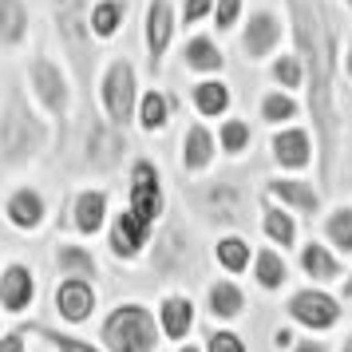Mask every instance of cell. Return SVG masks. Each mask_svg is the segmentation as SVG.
Returning <instances> with one entry per match:
<instances>
[{
  "mask_svg": "<svg viewBox=\"0 0 352 352\" xmlns=\"http://www.w3.org/2000/svg\"><path fill=\"white\" fill-rule=\"evenodd\" d=\"M293 12V36H297V56L305 64L309 83V111L320 131V170H333V146H336V111H333V67H336V36L317 0H289Z\"/></svg>",
  "mask_w": 352,
  "mask_h": 352,
  "instance_id": "6da1fadb",
  "label": "cell"
},
{
  "mask_svg": "<svg viewBox=\"0 0 352 352\" xmlns=\"http://www.w3.org/2000/svg\"><path fill=\"white\" fill-rule=\"evenodd\" d=\"M44 139H48L44 123H40V119L32 115V107L12 91L8 107H4V115H0V155H4L8 162H24L44 146Z\"/></svg>",
  "mask_w": 352,
  "mask_h": 352,
  "instance_id": "7a4b0ae2",
  "label": "cell"
},
{
  "mask_svg": "<svg viewBox=\"0 0 352 352\" xmlns=\"http://www.w3.org/2000/svg\"><path fill=\"white\" fill-rule=\"evenodd\" d=\"M103 340L111 352H155V317L143 305H119L103 324Z\"/></svg>",
  "mask_w": 352,
  "mask_h": 352,
  "instance_id": "3957f363",
  "label": "cell"
},
{
  "mask_svg": "<svg viewBox=\"0 0 352 352\" xmlns=\"http://www.w3.org/2000/svg\"><path fill=\"white\" fill-rule=\"evenodd\" d=\"M103 107L115 127H127V119L135 115V67L127 60H115L103 76Z\"/></svg>",
  "mask_w": 352,
  "mask_h": 352,
  "instance_id": "277c9868",
  "label": "cell"
},
{
  "mask_svg": "<svg viewBox=\"0 0 352 352\" xmlns=\"http://www.w3.org/2000/svg\"><path fill=\"white\" fill-rule=\"evenodd\" d=\"M198 210L218 226H241V218H245V194L238 186H230V182H214V186L198 190Z\"/></svg>",
  "mask_w": 352,
  "mask_h": 352,
  "instance_id": "5b68a950",
  "label": "cell"
},
{
  "mask_svg": "<svg viewBox=\"0 0 352 352\" xmlns=\"http://www.w3.org/2000/svg\"><path fill=\"white\" fill-rule=\"evenodd\" d=\"M131 214L143 218L146 226L162 214V186H159V170L151 162H135L131 170Z\"/></svg>",
  "mask_w": 352,
  "mask_h": 352,
  "instance_id": "8992f818",
  "label": "cell"
},
{
  "mask_svg": "<svg viewBox=\"0 0 352 352\" xmlns=\"http://www.w3.org/2000/svg\"><path fill=\"white\" fill-rule=\"evenodd\" d=\"M56 28L64 36V44L72 48L76 60L87 56V36H91V12L83 0H56Z\"/></svg>",
  "mask_w": 352,
  "mask_h": 352,
  "instance_id": "52a82bcc",
  "label": "cell"
},
{
  "mask_svg": "<svg viewBox=\"0 0 352 352\" xmlns=\"http://www.w3.org/2000/svg\"><path fill=\"white\" fill-rule=\"evenodd\" d=\"M289 317H297V324H305V329H333L336 317H340V305L329 293L309 289V293H297L289 301Z\"/></svg>",
  "mask_w": 352,
  "mask_h": 352,
  "instance_id": "ba28073f",
  "label": "cell"
},
{
  "mask_svg": "<svg viewBox=\"0 0 352 352\" xmlns=\"http://www.w3.org/2000/svg\"><path fill=\"white\" fill-rule=\"evenodd\" d=\"M32 87H36V96H40V103H44L52 115L67 111V80H64V72L52 64V60H44V56H36L32 60Z\"/></svg>",
  "mask_w": 352,
  "mask_h": 352,
  "instance_id": "9c48e42d",
  "label": "cell"
},
{
  "mask_svg": "<svg viewBox=\"0 0 352 352\" xmlns=\"http://www.w3.org/2000/svg\"><path fill=\"white\" fill-rule=\"evenodd\" d=\"M123 151H127V139L119 131L107 127V123H91V131H87V162L91 166L111 170L115 162L123 159Z\"/></svg>",
  "mask_w": 352,
  "mask_h": 352,
  "instance_id": "30bf717a",
  "label": "cell"
},
{
  "mask_svg": "<svg viewBox=\"0 0 352 352\" xmlns=\"http://www.w3.org/2000/svg\"><path fill=\"white\" fill-rule=\"evenodd\" d=\"M277 40H281V20L273 12H254L245 32H241V48H245L250 60H261V56H270L277 48Z\"/></svg>",
  "mask_w": 352,
  "mask_h": 352,
  "instance_id": "8fae6325",
  "label": "cell"
},
{
  "mask_svg": "<svg viewBox=\"0 0 352 352\" xmlns=\"http://www.w3.org/2000/svg\"><path fill=\"white\" fill-rule=\"evenodd\" d=\"M56 309H60V317L72 320V324H80V320L91 317V309H96V289L80 281V277H67L64 285L56 289Z\"/></svg>",
  "mask_w": 352,
  "mask_h": 352,
  "instance_id": "7c38bea8",
  "label": "cell"
},
{
  "mask_svg": "<svg viewBox=\"0 0 352 352\" xmlns=\"http://www.w3.org/2000/svg\"><path fill=\"white\" fill-rule=\"evenodd\" d=\"M170 32H175L170 0H151V8H146V52H151V64L155 67H159L162 52L170 44Z\"/></svg>",
  "mask_w": 352,
  "mask_h": 352,
  "instance_id": "4fadbf2b",
  "label": "cell"
},
{
  "mask_svg": "<svg viewBox=\"0 0 352 352\" xmlns=\"http://www.w3.org/2000/svg\"><path fill=\"white\" fill-rule=\"evenodd\" d=\"M146 238H151V226H146L143 218H135L131 210L115 218V226H111V250L119 257H135L146 245Z\"/></svg>",
  "mask_w": 352,
  "mask_h": 352,
  "instance_id": "5bb4252c",
  "label": "cell"
},
{
  "mask_svg": "<svg viewBox=\"0 0 352 352\" xmlns=\"http://www.w3.org/2000/svg\"><path fill=\"white\" fill-rule=\"evenodd\" d=\"M32 297H36L32 273L24 270V265H8L4 277H0V301H4V309L20 313V309H28V305H32Z\"/></svg>",
  "mask_w": 352,
  "mask_h": 352,
  "instance_id": "9a60e30c",
  "label": "cell"
},
{
  "mask_svg": "<svg viewBox=\"0 0 352 352\" xmlns=\"http://www.w3.org/2000/svg\"><path fill=\"white\" fill-rule=\"evenodd\" d=\"M8 222L16 226V230H36V226L44 222V198L36 190H16L8 198Z\"/></svg>",
  "mask_w": 352,
  "mask_h": 352,
  "instance_id": "2e32d148",
  "label": "cell"
},
{
  "mask_svg": "<svg viewBox=\"0 0 352 352\" xmlns=\"http://www.w3.org/2000/svg\"><path fill=\"white\" fill-rule=\"evenodd\" d=\"M273 159L289 166V170H301L305 162H309V135L305 131H281V135H273Z\"/></svg>",
  "mask_w": 352,
  "mask_h": 352,
  "instance_id": "e0dca14e",
  "label": "cell"
},
{
  "mask_svg": "<svg viewBox=\"0 0 352 352\" xmlns=\"http://www.w3.org/2000/svg\"><path fill=\"white\" fill-rule=\"evenodd\" d=\"M159 317H162V333L175 336V340H182V336L194 329V305L186 301V297H166Z\"/></svg>",
  "mask_w": 352,
  "mask_h": 352,
  "instance_id": "ac0fdd59",
  "label": "cell"
},
{
  "mask_svg": "<svg viewBox=\"0 0 352 352\" xmlns=\"http://www.w3.org/2000/svg\"><path fill=\"white\" fill-rule=\"evenodd\" d=\"M210 159H214V139H210V131L190 127L186 139H182V166H186V170H202Z\"/></svg>",
  "mask_w": 352,
  "mask_h": 352,
  "instance_id": "d6986e66",
  "label": "cell"
},
{
  "mask_svg": "<svg viewBox=\"0 0 352 352\" xmlns=\"http://www.w3.org/2000/svg\"><path fill=\"white\" fill-rule=\"evenodd\" d=\"M103 218H107V198H103V190H83L76 198V226H80L83 234H96L99 226H103Z\"/></svg>",
  "mask_w": 352,
  "mask_h": 352,
  "instance_id": "ffe728a7",
  "label": "cell"
},
{
  "mask_svg": "<svg viewBox=\"0 0 352 352\" xmlns=\"http://www.w3.org/2000/svg\"><path fill=\"white\" fill-rule=\"evenodd\" d=\"M28 32V8L20 0H0V44H20Z\"/></svg>",
  "mask_w": 352,
  "mask_h": 352,
  "instance_id": "44dd1931",
  "label": "cell"
},
{
  "mask_svg": "<svg viewBox=\"0 0 352 352\" xmlns=\"http://www.w3.org/2000/svg\"><path fill=\"white\" fill-rule=\"evenodd\" d=\"M301 270L313 277V281H333L336 273H340V261H336L324 245H317V241H309L301 254Z\"/></svg>",
  "mask_w": 352,
  "mask_h": 352,
  "instance_id": "7402d4cb",
  "label": "cell"
},
{
  "mask_svg": "<svg viewBox=\"0 0 352 352\" xmlns=\"http://www.w3.org/2000/svg\"><path fill=\"white\" fill-rule=\"evenodd\" d=\"M123 16H127V4H123V0H99L96 8H91V32H96L99 40H111V36L119 32Z\"/></svg>",
  "mask_w": 352,
  "mask_h": 352,
  "instance_id": "603a6c76",
  "label": "cell"
},
{
  "mask_svg": "<svg viewBox=\"0 0 352 352\" xmlns=\"http://www.w3.org/2000/svg\"><path fill=\"white\" fill-rule=\"evenodd\" d=\"M182 60L194 72H218L222 67V52H218V44L210 36H194L190 44H186V52H182Z\"/></svg>",
  "mask_w": 352,
  "mask_h": 352,
  "instance_id": "cb8c5ba5",
  "label": "cell"
},
{
  "mask_svg": "<svg viewBox=\"0 0 352 352\" xmlns=\"http://www.w3.org/2000/svg\"><path fill=\"white\" fill-rule=\"evenodd\" d=\"M270 190L281 198V202H289V206H297L301 214H313V210L320 206V198L313 186H305V182H293V178H281V182H270Z\"/></svg>",
  "mask_w": 352,
  "mask_h": 352,
  "instance_id": "d4e9b609",
  "label": "cell"
},
{
  "mask_svg": "<svg viewBox=\"0 0 352 352\" xmlns=\"http://www.w3.org/2000/svg\"><path fill=\"white\" fill-rule=\"evenodd\" d=\"M241 305H245V297H241V289L234 285V281H218V285H210V313L214 317H238L241 313Z\"/></svg>",
  "mask_w": 352,
  "mask_h": 352,
  "instance_id": "484cf974",
  "label": "cell"
},
{
  "mask_svg": "<svg viewBox=\"0 0 352 352\" xmlns=\"http://www.w3.org/2000/svg\"><path fill=\"white\" fill-rule=\"evenodd\" d=\"M194 107L202 115H222L226 107H230V87L218 80H206L194 87Z\"/></svg>",
  "mask_w": 352,
  "mask_h": 352,
  "instance_id": "4316f807",
  "label": "cell"
},
{
  "mask_svg": "<svg viewBox=\"0 0 352 352\" xmlns=\"http://www.w3.org/2000/svg\"><path fill=\"white\" fill-rule=\"evenodd\" d=\"M254 273H257V285H261V289L285 285V277H289V270H285V261H281V254H273V250H261V254H257Z\"/></svg>",
  "mask_w": 352,
  "mask_h": 352,
  "instance_id": "83f0119b",
  "label": "cell"
},
{
  "mask_svg": "<svg viewBox=\"0 0 352 352\" xmlns=\"http://www.w3.org/2000/svg\"><path fill=\"white\" fill-rule=\"evenodd\" d=\"M166 119H170V103H166V96H162V91H146L143 103H139V123H143L146 131H162L166 127Z\"/></svg>",
  "mask_w": 352,
  "mask_h": 352,
  "instance_id": "f1b7e54d",
  "label": "cell"
},
{
  "mask_svg": "<svg viewBox=\"0 0 352 352\" xmlns=\"http://www.w3.org/2000/svg\"><path fill=\"white\" fill-rule=\"evenodd\" d=\"M324 230H329V241H333L340 254H352V206L349 210H333L329 222H324Z\"/></svg>",
  "mask_w": 352,
  "mask_h": 352,
  "instance_id": "f546056e",
  "label": "cell"
},
{
  "mask_svg": "<svg viewBox=\"0 0 352 352\" xmlns=\"http://www.w3.org/2000/svg\"><path fill=\"white\" fill-rule=\"evenodd\" d=\"M56 261H60V270H67V273L96 277V261H91V254H87V250H80V245H64V250L56 254Z\"/></svg>",
  "mask_w": 352,
  "mask_h": 352,
  "instance_id": "4dcf8cb0",
  "label": "cell"
},
{
  "mask_svg": "<svg viewBox=\"0 0 352 352\" xmlns=\"http://www.w3.org/2000/svg\"><path fill=\"white\" fill-rule=\"evenodd\" d=\"M265 234H270L273 241H281V245H293V238H297V226H293V218H289V214H281L277 206H265Z\"/></svg>",
  "mask_w": 352,
  "mask_h": 352,
  "instance_id": "1f68e13d",
  "label": "cell"
},
{
  "mask_svg": "<svg viewBox=\"0 0 352 352\" xmlns=\"http://www.w3.org/2000/svg\"><path fill=\"white\" fill-rule=\"evenodd\" d=\"M218 261H222L226 270L241 273L245 265H250V245H245L241 238H226V241H218Z\"/></svg>",
  "mask_w": 352,
  "mask_h": 352,
  "instance_id": "d6a6232c",
  "label": "cell"
},
{
  "mask_svg": "<svg viewBox=\"0 0 352 352\" xmlns=\"http://www.w3.org/2000/svg\"><path fill=\"white\" fill-rule=\"evenodd\" d=\"M273 80L281 83V87H301V83H305L301 56H281V60L273 64Z\"/></svg>",
  "mask_w": 352,
  "mask_h": 352,
  "instance_id": "836d02e7",
  "label": "cell"
},
{
  "mask_svg": "<svg viewBox=\"0 0 352 352\" xmlns=\"http://www.w3.org/2000/svg\"><path fill=\"white\" fill-rule=\"evenodd\" d=\"M261 115H265L270 123H285V119H293V115H297V103H293L289 96H265Z\"/></svg>",
  "mask_w": 352,
  "mask_h": 352,
  "instance_id": "e575fe53",
  "label": "cell"
},
{
  "mask_svg": "<svg viewBox=\"0 0 352 352\" xmlns=\"http://www.w3.org/2000/svg\"><path fill=\"white\" fill-rule=\"evenodd\" d=\"M245 143H250V127H245L241 119H230L222 127V151L238 155V151H245Z\"/></svg>",
  "mask_w": 352,
  "mask_h": 352,
  "instance_id": "d590c367",
  "label": "cell"
},
{
  "mask_svg": "<svg viewBox=\"0 0 352 352\" xmlns=\"http://www.w3.org/2000/svg\"><path fill=\"white\" fill-rule=\"evenodd\" d=\"M238 12H241V0H218L214 4V24L218 28H234L238 24Z\"/></svg>",
  "mask_w": 352,
  "mask_h": 352,
  "instance_id": "8d00e7d4",
  "label": "cell"
},
{
  "mask_svg": "<svg viewBox=\"0 0 352 352\" xmlns=\"http://www.w3.org/2000/svg\"><path fill=\"white\" fill-rule=\"evenodd\" d=\"M206 349L210 352H245V344H241V336H234V333H214Z\"/></svg>",
  "mask_w": 352,
  "mask_h": 352,
  "instance_id": "74e56055",
  "label": "cell"
},
{
  "mask_svg": "<svg viewBox=\"0 0 352 352\" xmlns=\"http://www.w3.org/2000/svg\"><path fill=\"white\" fill-rule=\"evenodd\" d=\"M44 336H48V340H52V344H56V349H60V352H99V349H91V344H83V340H76V336L52 333V329H48V333H44Z\"/></svg>",
  "mask_w": 352,
  "mask_h": 352,
  "instance_id": "f35d334b",
  "label": "cell"
},
{
  "mask_svg": "<svg viewBox=\"0 0 352 352\" xmlns=\"http://www.w3.org/2000/svg\"><path fill=\"white\" fill-rule=\"evenodd\" d=\"M214 4H218V0H186V4H182V20H186V24H198Z\"/></svg>",
  "mask_w": 352,
  "mask_h": 352,
  "instance_id": "ab89813d",
  "label": "cell"
},
{
  "mask_svg": "<svg viewBox=\"0 0 352 352\" xmlns=\"http://www.w3.org/2000/svg\"><path fill=\"white\" fill-rule=\"evenodd\" d=\"M0 352H24V336H20V333L4 336V340H0Z\"/></svg>",
  "mask_w": 352,
  "mask_h": 352,
  "instance_id": "60d3db41",
  "label": "cell"
},
{
  "mask_svg": "<svg viewBox=\"0 0 352 352\" xmlns=\"http://www.w3.org/2000/svg\"><path fill=\"white\" fill-rule=\"evenodd\" d=\"M297 352H324V344H313V340H305V344H297Z\"/></svg>",
  "mask_w": 352,
  "mask_h": 352,
  "instance_id": "b9f144b4",
  "label": "cell"
},
{
  "mask_svg": "<svg viewBox=\"0 0 352 352\" xmlns=\"http://www.w3.org/2000/svg\"><path fill=\"white\" fill-rule=\"evenodd\" d=\"M344 60H349V80H352V44H349V56H344Z\"/></svg>",
  "mask_w": 352,
  "mask_h": 352,
  "instance_id": "7bdbcfd3",
  "label": "cell"
},
{
  "mask_svg": "<svg viewBox=\"0 0 352 352\" xmlns=\"http://www.w3.org/2000/svg\"><path fill=\"white\" fill-rule=\"evenodd\" d=\"M344 297H352V277H349V285H344Z\"/></svg>",
  "mask_w": 352,
  "mask_h": 352,
  "instance_id": "ee69618b",
  "label": "cell"
},
{
  "mask_svg": "<svg viewBox=\"0 0 352 352\" xmlns=\"http://www.w3.org/2000/svg\"><path fill=\"white\" fill-rule=\"evenodd\" d=\"M344 352H352V336H349V344H344Z\"/></svg>",
  "mask_w": 352,
  "mask_h": 352,
  "instance_id": "f6af8a7d",
  "label": "cell"
},
{
  "mask_svg": "<svg viewBox=\"0 0 352 352\" xmlns=\"http://www.w3.org/2000/svg\"><path fill=\"white\" fill-rule=\"evenodd\" d=\"M178 352H198V349H178Z\"/></svg>",
  "mask_w": 352,
  "mask_h": 352,
  "instance_id": "bcb514c9",
  "label": "cell"
},
{
  "mask_svg": "<svg viewBox=\"0 0 352 352\" xmlns=\"http://www.w3.org/2000/svg\"><path fill=\"white\" fill-rule=\"evenodd\" d=\"M349 4H352V0H349Z\"/></svg>",
  "mask_w": 352,
  "mask_h": 352,
  "instance_id": "7dc6e473",
  "label": "cell"
}]
</instances>
